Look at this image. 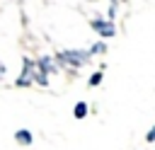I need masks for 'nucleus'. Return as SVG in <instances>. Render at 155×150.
I'll return each mask as SVG.
<instances>
[{
  "label": "nucleus",
  "mask_w": 155,
  "mask_h": 150,
  "mask_svg": "<svg viewBox=\"0 0 155 150\" xmlns=\"http://www.w3.org/2000/svg\"><path fill=\"white\" fill-rule=\"evenodd\" d=\"M34 82H36V85H41V87H46V85H48V73H46V70H41V68L36 65V60H34Z\"/></svg>",
  "instance_id": "39448f33"
},
{
  "label": "nucleus",
  "mask_w": 155,
  "mask_h": 150,
  "mask_svg": "<svg viewBox=\"0 0 155 150\" xmlns=\"http://www.w3.org/2000/svg\"><path fill=\"white\" fill-rule=\"evenodd\" d=\"M145 140H148V143H155V126H153V128L148 131V135H145Z\"/></svg>",
  "instance_id": "9d476101"
},
{
  "label": "nucleus",
  "mask_w": 155,
  "mask_h": 150,
  "mask_svg": "<svg viewBox=\"0 0 155 150\" xmlns=\"http://www.w3.org/2000/svg\"><path fill=\"white\" fill-rule=\"evenodd\" d=\"M15 140L19 143V145H31V131H27V128H22V131H17L15 133Z\"/></svg>",
  "instance_id": "423d86ee"
},
{
  "label": "nucleus",
  "mask_w": 155,
  "mask_h": 150,
  "mask_svg": "<svg viewBox=\"0 0 155 150\" xmlns=\"http://www.w3.org/2000/svg\"><path fill=\"white\" fill-rule=\"evenodd\" d=\"M90 24H92V29H94L99 36H107V39H109V36L116 34V27H114L111 19H102V17H97V19H92Z\"/></svg>",
  "instance_id": "f03ea898"
},
{
  "label": "nucleus",
  "mask_w": 155,
  "mask_h": 150,
  "mask_svg": "<svg viewBox=\"0 0 155 150\" xmlns=\"http://www.w3.org/2000/svg\"><path fill=\"white\" fill-rule=\"evenodd\" d=\"M73 116H75V119H85V116H87V104H85V102H78L75 109H73Z\"/></svg>",
  "instance_id": "0eeeda50"
},
{
  "label": "nucleus",
  "mask_w": 155,
  "mask_h": 150,
  "mask_svg": "<svg viewBox=\"0 0 155 150\" xmlns=\"http://www.w3.org/2000/svg\"><path fill=\"white\" fill-rule=\"evenodd\" d=\"M99 82H102V70L92 73V75H90V80H87V85H90V87H97Z\"/></svg>",
  "instance_id": "1a4fd4ad"
},
{
  "label": "nucleus",
  "mask_w": 155,
  "mask_h": 150,
  "mask_svg": "<svg viewBox=\"0 0 155 150\" xmlns=\"http://www.w3.org/2000/svg\"><path fill=\"white\" fill-rule=\"evenodd\" d=\"M2 75H5V65L0 63V77H2Z\"/></svg>",
  "instance_id": "9b49d317"
},
{
  "label": "nucleus",
  "mask_w": 155,
  "mask_h": 150,
  "mask_svg": "<svg viewBox=\"0 0 155 150\" xmlns=\"http://www.w3.org/2000/svg\"><path fill=\"white\" fill-rule=\"evenodd\" d=\"M34 82V60L24 58V68H22V75L17 77V87H29Z\"/></svg>",
  "instance_id": "7ed1b4c3"
},
{
  "label": "nucleus",
  "mask_w": 155,
  "mask_h": 150,
  "mask_svg": "<svg viewBox=\"0 0 155 150\" xmlns=\"http://www.w3.org/2000/svg\"><path fill=\"white\" fill-rule=\"evenodd\" d=\"M104 51H107V44H104V41H97V44H92V46H90V53H92V56L104 53Z\"/></svg>",
  "instance_id": "6e6552de"
},
{
  "label": "nucleus",
  "mask_w": 155,
  "mask_h": 150,
  "mask_svg": "<svg viewBox=\"0 0 155 150\" xmlns=\"http://www.w3.org/2000/svg\"><path fill=\"white\" fill-rule=\"evenodd\" d=\"M90 58H92L90 51H78V48H68V51H61L56 56L58 65H65V68H82L90 63Z\"/></svg>",
  "instance_id": "f257e3e1"
},
{
  "label": "nucleus",
  "mask_w": 155,
  "mask_h": 150,
  "mask_svg": "<svg viewBox=\"0 0 155 150\" xmlns=\"http://www.w3.org/2000/svg\"><path fill=\"white\" fill-rule=\"evenodd\" d=\"M111 2H119V0H111Z\"/></svg>",
  "instance_id": "f8f14e48"
},
{
  "label": "nucleus",
  "mask_w": 155,
  "mask_h": 150,
  "mask_svg": "<svg viewBox=\"0 0 155 150\" xmlns=\"http://www.w3.org/2000/svg\"><path fill=\"white\" fill-rule=\"evenodd\" d=\"M36 65H39L41 70H46V73H56V70H58V60L51 58V56H41V58L36 60Z\"/></svg>",
  "instance_id": "20e7f679"
}]
</instances>
